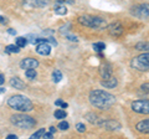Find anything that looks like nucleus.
Masks as SVG:
<instances>
[{
	"label": "nucleus",
	"mask_w": 149,
	"mask_h": 139,
	"mask_svg": "<svg viewBox=\"0 0 149 139\" xmlns=\"http://www.w3.org/2000/svg\"><path fill=\"white\" fill-rule=\"evenodd\" d=\"M26 39H29V41H30V42L31 44H36V41H37V39L36 38H34V36H32V35H29V36H26Z\"/></svg>",
	"instance_id": "obj_31"
},
{
	"label": "nucleus",
	"mask_w": 149,
	"mask_h": 139,
	"mask_svg": "<svg viewBox=\"0 0 149 139\" xmlns=\"http://www.w3.org/2000/svg\"><path fill=\"white\" fill-rule=\"evenodd\" d=\"M8 106L10 108L19 111V112H22V113L30 112L32 109V102L27 98V97L21 96V95L11 96L10 98L8 99Z\"/></svg>",
	"instance_id": "obj_2"
},
{
	"label": "nucleus",
	"mask_w": 149,
	"mask_h": 139,
	"mask_svg": "<svg viewBox=\"0 0 149 139\" xmlns=\"http://www.w3.org/2000/svg\"><path fill=\"white\" fill-rule=\"evenodd\" d=\"M133 14L138 17H142V19H147L148 17V5L147 4H143V5H138L136 8H133Z\"/></svg>",
	"instance_id": "obj_10"
},
{
	"label": "nucleus",
	"mask_w": 149,
	"mask_h": 139,
	"mask_svg": "<svg viewBox=\"0 0 149 139\" xmlns=\"http://www.w3.org/2000/svg\"><path fill=\"white\" fill-rule=\"evenodd\" d=\"M132 67L139 70V71H148L149 68V55L146 51V54H142L139 55L138 57H134L132 60Z\"/></svg>",
	"instance_id": "obj_5"
},
{
	"label": "nucleus",
	"mask_w": 149,
	"mask_h": 139,
	"mask_svg": "<svg viewBox=\"0 0 149 139\" xmlns=\"http://www.w3.org/2000/svg\"><path fill=\"white\" fill-rule=\"evenodd\" d=\"M52 80H54V82H60L62 80V73L58 71V70H55V71L52 72Z\"/></svg>",
	"instance_id": "obj_21"
},
{
	"label": "nucleus",
	"mask_w": 149,
	"mask_h": 139,
	"mask_svg": "<svg viewBox=\"0 0 149 139\" xmlns=\"http://www.w3.org/2000/svg\"><path fill=\"white\" fill-rule=\"evenodd\" d=\"M5 92V88H0V93H4Z\"/></svg>",
	"instance_id": "obj_41"
},
{
	"label": "nucleus",
	"mask_w": 149,
	"mask_h": 139,
	"mask_svg": "<svg viewBox=\"0 0 149 139\" xmlns=\"http://www.w3.org/2000/svg\"><path fill=\"white\" fill-rule=\"evenodd\" d=\"M44 134H45V129H39L37 132H35L34 134H32L31 138L32 139H39V138H42Z\"/></svg>",
	"instance_id": "obj_26"
},
{
	"label": "nucleus",
	"mask_w": 149,
	"mask_h": 139,
	"mask_svg": "<svg viewBox=\"0 0 149 139\" xmlns=\"http://www.w3.org/2000/svg\"><path fill=\"white\" fill-rule=\"evenodd\" d=\"M54 11H55V14H57V15H66V14H67V9H66V6H65V4L57 3L54 6Z\"/></svg>",
	"instance_id": "obj_16"
},
{
	"label": "nucleus",
	"mask_w": 149,
	"mask_h": 139,
	"mask_svg": "<svg viewBox=\"0 0 149 139\" xmlns=\"http://www.w3.org/2000/svg\"><path fill=\"white\" fill-rule=\"evenodd\" d=\"M142 91L148 92V83H146V85H143V86H142Z\"/></svg>",
	"instance_id": "obj_37"
},
{
	"label": "nucleus",
	"mask_w": 149,
	"mask_h": 139,
	"mask_svg": "<svg viewBox=\"0 0 149 139\" xmlns=\"http://www.w3.org/2000/svg\"><path fill=\"white\" fill-rule=\"evenodd\" d=\"M147 49H148V45L144 44V42H139V44L136 45V50H139V51H144V50H146L147 51Z\"/></svg>",
	"instance_id": "obj_28"
},
{
	"label": "nucleus",
	"mask_w": 149,
	"mask_h": 139,
	"mask_svg": "<svg viewBox=\"0 0 149 139\" xmlns=\"http://www.w3.org/2000/svg\"><path fill=\"white\" fill-rule=\"evenodd\" d=\"M8 20L5 19V17H4V16H1V15H0V24H5V22H6Z\"/></svg>",
	"instance_id": "obj_35"
},
{
	"label": "nucleus",
	"mask_w": 149,
	"mask_h": 139,
	"mask_svg": "<svg viewBox=\"0 0 149 139\" xmlns=\"http://www.w3.org/2000/svg\"><path fill=\"white\" fill-rule=\"evenodd\" d=\"M100 75L103 80H107V78H109L112 76V68L109 65H104V66H102L100 68Z\"/></svg>",
	"instance_id": "obj_14"
},
{
	"label": "nucleus",
	"mask_w": 149,
	"mask_h": 139,
	"mask_svg": "<svg viewBox=\"0 0 149 139\" xmlns=\"http://www.w3.org/2000/svg\"><path fill=\"white\" fill-rule=\"evenodd\" d=\"M57 128H58V129H61V131H67V129L70 128V124H68L67 122H65V120H63V122H61V123L58 124Z\"/></svg>",
	"instance_id": "obj_27"
},
{
	"label": "nucleus",
	"mask_w": 149,
	"mask_h": 139,
	"mask_svg": "<svg viewBox=\"0 0 149 139\" xmlns=\"http://www.w3.org/2000/svg\"><path fill=\"white\" fill-rule=\"evenodd\" d=\"M52 137H54V133H51V132L46 133V132H45V134H44V137H42V138H47V139H51Z\"/></svg>",
	"instance_id": "obj_33"
},
{
	"label": "nucleus",
	"mask_w": 149,
	"mask_h": 139,
	"mask_svg": "<svg viewBox=\"0 0 149 139\" xmlns=\"http://www.w3.org/2000/svg\"><path fill=\"white\" fill-rule=\"evenodd\" d=\"M8 32H9L10 35H15V34H16V31L14 30V29H9V30H8Z\"/></svg>",
	"instance_id": "obj_38"
},
{
	"label": "nucleus",
	"mask_w": 149,
	"mask_h": 139,
	"mask_svg": "<svg viewBox=\"0 0 149 139\" xmlns=\"http://www.w3.org/2000/svg\"><path fill=\"white\" fill-rule=\"evenodd\" d=\"M9 83H10V86L13 87V88H16V90H24L25 88V83L22 82L19 77H13Z\"/></svg>",
	"instance_id": "obj_13"
},
{
	"label": "nucleus",
	"mask_w": 149,
	"mask_h": 139,
	"mask_svg": "<svg viewBox=\"0 0 149 139\" xmlns=\"http://www.w3.org/2000/svg\"><path fill=\"white\" fill-rule=\"evenodd\" d=\"M36 52L42 56H47L51 52V45L47 42L46 39H37L36 41Z\"/></svg>",
	"instance_id": "obj_7"
},
{
	"label": "nucleus",
	"mask_w": 149,
	"mask_h": 139,
	"mask_svg": "<svg viewBox=\"0 0 149 139\" xmlns=\"http://www.w3.org/2000/svg\"><path fill=\"white\" fill-rule=\"evenodd\" d=\"M55 104H56V106H60V107H62V108H66L67 106H68L66 102H62L61 99H57V101L55 102Z\"/></svg>",
	"instance_id": "obj_30"
},
{
	"label": "nucleus",
	"mask_w": 149,
	"mask_h": 139,
	"mask_svg": "<svg viewBox=\"0 0 149 139\" xmlns=\"http://www.w3.org/2000/svg\"><path fill=\"white\" fill-rule=\"evenodd\" d=\"M132 109L137 113L141 114H148L149 113V102L148 99H139V101H134L132 103Z\"/></svg>",
	"instance_id": "obj_6"
},
{
	"label": "nucleus",
	"mask_w": 149,
	"mask_h": 139,
	"mask_svg": "<svg viewBox=\"0 0 149 139\" xmlns=\"http://www.w3.org/2000/svg\"><path fill=\"white\" fill-rule=\"evenodd\" d=\"M25 75H26V77L29 78V80H35L36 76H37V73L35 71V68H27L25 71Z\"/></svg>",
	"instance_id": "obj_19"
},
{
	"label": "nucleus",
	"mask_w": 149,
	"mask_h": 139,
	"mask_svg": "<svg viewBox=\"0 0 149 139\" xmlns=\"http://www.w3.org/2000/svg\"><path fill=\"white\" fill-rule=\"evenodd\" d=\"M50 132H51V133H55V132H56V128H55V127H50Z\"/></svg>",
	"instance_id": "obj_40"
},
{
	"label": "nucleus",
	"mask_w": 149,
	"mask_h": 139,
	"mask_svg": "<svg viewBox=\"0 0 149 139\" xmlns=\"http://www.w3.org/2000/svg\"><path fill=\"white\" fill-rule=\"evenodd\" d=\"M136 129L141 133H148L149 132V120L146 119V120H142V122L137 123Z\"/></svg>",
	"instance_id": "obj_15"
},
{
	"label": "nucleus",
	"mask_w": 149,
	"mask_h": 139,
	"mask_svg": "<svg viewBox=\"0 0 149 139\" xmlns=\"http://www.w3.org/2000/svg\"><path fill=\"white\" fill-rule=\"evenodd\" d=\"M101 85L104 87V88H114L116 86L118 85V81H117V78L113 77V76H111L109 78H107V80H103L101 82Z\"/></svg>",
	"instance_id": "obj_12"
},
{
	"label": "nucleus",
	"mask_w": 149,
	"mask_h": 139,
	"mask_svg": "<svg viewBox=\"0 0 149 139\" xmlns=\"http://www.w3.org/2000/svg\"><path fill=\"white\" fill-rule=\"evenodd\" d=\"M90 102L98 109H109L116 103V97L102 90H95L90 93Z\"/></svg>",
	"instance_id": "obj_1"
},
{
	"label": "nucleus",
	"mask_w": 149,
	"mask_h": 139,
	"mask_svg": "<svg viewBox=\"0 0 149 139\" xmlns=\"http://www.w3.org/2000/svg\"><path fill=\"white\" fill-rule=\"evenodd\" d=\"M39 66V61L36 58H32V57H26L24 58L22 61L20 62V67L27 70V68H36Z\"/></svg>",
	"instance_id": "obj_9"
},
{
	"label": "nucleus",
	"mask_w": 149,
	"mask_h": 139,
	"mask_svg": "<svg viewBox=\"0 0 149 139\" xmlns=\"http://www.w3.org/2000/svg\"><path fill=\"white\" fill-rule=\"evenodd\" d=\"M93 49L97 52H101V51H103L106 49V45L103 42H96V44H93Z\"/></svg>",
	"instance_id": "obj_24"
},
{
	"label": "nucleus",
	"mask_w": 149,
	"mask_h": 139,
	"mask_svg": "<svg viewBox=\"0 0 149 139\" xmlns=\"http://www.w3.org/2000/svg\"><path fill=\"white\" fill-rule=\"evenodd\" d=\"M78 22L83 26L91 27V29L101 30L107 27V21L106 19L101 16H92V15H82L78 17Z\"/></svg>",
	"instance_id": "obj_3"
},
{
	"label": "nucleus",
	"mask_w": 149,
	"mask_h": 139,
	"mask_svg": "<svg viewBox=\"0 0 149 139\" xmlns=\"http://www.w3.org/2000/svg\"><path fill=\"white\" fill-rule=\"evenodd\" d=\"M27 44V39L26 38H21V36H19L16 39V46L17 47H25Z\"/></svg>",
	"instance_id": "obj_22"
},
{
	"label": "nucleus",
	"mask_w": 149,
	"mask_h": 139,
	"mask_svg": "<svg viewBox=\"0 0 149 139\" xmlns=\"http://www.w3.org/2000/svg\"><path fill=\"white\" fill-rule=\"evenodd\" d=\"M66 36H67V39H68L70 41H77V40H78L76 36H72V35H66Z\"/></svg>",
	"instance_id": "obj_34"
},
{
	"label": "nucleus",
	"mask_w": 149,
	"mask_h": 139,
	"mask_svg": "<svg viewBox=\"0 0 149 139\" xmlns=\"http://www.w3.org/2000/svg\"><path fill=\"white\" fill-rule=\"evenodd\" d=\"M5 52L6 54H17V52H20V47H17L16 45H8L5 47Z\"/></svg>",
	"instance_id": "obj_17"
},
{
	"label": "nucleus",
	"mask_w": 149,
	"mask_h": 139,
	"mask_svg": "<svg viewBox=\"0 0 149 139\" xmlns=\"http://www.w3.org/2000/svg\"><path fill=\"white\" fill-rule=\"evenodd\" d=\"M76 129H77V132H80V133H85L86 132V126L83 123H77Z\"/></svg>",
	"instance_id": "obj_29"
},
{
	"label": "nucleus",
	"mask_w": 149,
	"mask_h": 139,
	"mask_svg": "<svg viewBox=\"0 0 149 139\" xmlns=\"http://www.w3.org/2000/svg\"><path fill=\"white\" fill-rule=\"evenodd\" d=\"M17 136H15V134H9L8 136V139H16Z\"/></svg>",
	"instance_id": "obj_36"
},
{
	"label": "nucleus",
	"mask_w": 149,
	"mask_h": 139,
	"mask_svg": "<svg viewBox=\"0 0 149 139\" xmlns=\"http://www.w3.org/2000/svg\"><path fill=\"white\" fill-rule=\"evenodd\" d=\"M56 1L62 4H74V0H56Z\"/></svg>",
	"instance_id": "obj_32"
},
{
	"label": "nucleus",
	"mask_w": 149,
	"mask_h": 139,
	"mask_svg": "<svg viewBox=\"0 0 149 139\" xmlns=\"http://www.w3.org/2000/svg\"><path fill=\"white\" fill-rule=\"evenodd\" d=\"M54 115H55L56 119H63V118L67 117V113L65 112V111H62V109H56Z\"/></svg>",
	"instance_id": "obj_20"
},
{
	"label": "nucleus",
	"mask_w": 149,
	"mask_h": 139,
	"mask_svg": "<svg viewBox=\"0 0 149 139\" xmlns=\"http://www.w3.org/2000/svg\"><path fill=\"white\" fill-rule=\"evenodd\" d=\"M4 81H5V78H4V76L1 75V73H0V85H3Z\"/></svg>",
	"instance_id": "obj_39"
},
{
	"label": "nucleus",
	"mask_w": 149,
	"mask_h": 139,
	"mask_svg": "<svg viewBox=\"0 0 149 139\" xmlns=\"http://www.w3.org/2000/svg\"><path fill=\"white\" fill-rule=\"evenodd\" d=\"M108 32L112 36H120L123 34V26L119 21H114L108 25Z\"/></svg>",
	"instance_id": "obj_8"
},
{
	"label": "nucleus",
	"mask_w": 149,
	"mask_h": 139,
	"mask_svg": "<svg viewBox=\"0 0 149 139\" xmlns=\"http://www.w3.org/2000/svg\"><path fill=\"white\" fill-rule=\"evenodd\" d=\"M86 119L88 120L90 123H96V124H100V120H98V117L93 113H87L86 114Z\"/></svg>",
	"instance_id": "obj_18"
},
{
	"label": "nucleus",
	"mask_w": 149,
	"mask_h": 139,
	"mask_svg": "<svg viewBox=\"0 0 149 139\" xmlns=\"http://www.w3.org/2000/svg\"><path fill=\"white\" fill-rule=\"evenodd\" d=\"M101 126H103L107 131H116V129L120 128V123H118L114 119H108V120H102Z\"/></svg>",
	"instance_id": "obj_11"
},
{
	"label": "nucleus",
	"mask_w": 149,
	"mask_h": 139,
	"mask_svg": "<svg viewBox=\"0 0 149 139\" xmlns=\"http://www.w3.org/2000/svg\"><path fill=\"white\" fill-rule=\"evenodd\" d=\"M24 6L26 9H32V8H36V0H24Z\"/></svg>",
	"instance_id": "obj_23"
},
{
	"label": "nucleus",
	"mask_w": 149,
	"mask_h": 139,
	"mask_svg": "<svg viewBox=\"0 0 149 139\" xmlns=\"http://www.w3.org/2000/svg\"><path fill=\"white\" fill-rule=\"evenodd\" d=\"M11 123L20 129H30L36 124V120L27 114H15L10 118Z\"/></svg>",
	"instance_id": "obj_4"
},
{
	"label": "nucleus",
	"mask_w": 149,
	"mask_h": 139,
	"mask_svg": "<svg viewBox=\"0 0 149 139\" xmlns=\"http://www.w3.org/2000/svg\"><path fill=\"white\" fill-rule=\"evenodd\" d=\"M51 0H36V8H45L50 4Z\"/></svg>",
	"instance_id": "obj_25"
}]
</instances>
